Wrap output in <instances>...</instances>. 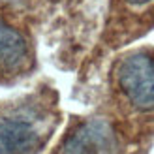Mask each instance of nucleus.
Returning <instances> with one entry per match:
<instances>
[{"label": "nucleus", "mask_w": 154, "mask_h": 154, "mask_svg": "<svg viewBox=\"0 0 154 154\" xmlns=\"http://www.w3.org/2000/svg\"><path fill=\"white\" fill-rule=\"evenodd\" d=\"M111 98L119 128L134 143L154 134V53L128 51L111 68Z\"/></svg>", "instance_id": "1"}, {"label": "nucleus", "mask_w": 154, "mask_h": 154, "mask_svg": "<svg viewBox=\"0 0 154 154\" xmlns=\"http://www.w3.org/2000/svg\"><path fill=\"white\" fill-rule=\"evenodd\" d=\"M134 141L109 117H87L73 122L49 154H137Z\"/></svg>", "instance_id": "3"}, {"label": "nucleus", "mask_w": 154, "mask_h": 154, "mask_svg": "<svg viewBox=\"0 0 154 154\" xmlns=\"http://www.w3.org/2000/svg\"><path fill=\"white\" fill-rule=\"evenodd\" d=\"M154 6V0H119L122 15H137L141 17Z\"/></svg>", "instance_id": "5"}, {"label": "nucleus", "mask_w": 154, "mask_h": 154, "mask_svg": "<svg viewBox=\"0 0 154 154\" xmlns=\"http://www.w3.org/2000/svg\"><path fill=\"white\" fill-rule=\"evenodd\" d=\"M58 124L53 100L28 94L0 103V154H42Z\"/></svg>", "instance_id": "2"}, {"label": "nucleus", "mask_w": 154, "mask_h": 154, "mask_svg": "<svg viewBox=\"0 0 154 154\" xmlns=\"http://www.w3.org/2000/svg\"><path fill=\"white\" fill-rule=\"evenodd\" d=\"M34 66V55L26 34L0 13V83L8 85L26 75Z\"/></svg>", "instance_id": "4"}]
</instances>
